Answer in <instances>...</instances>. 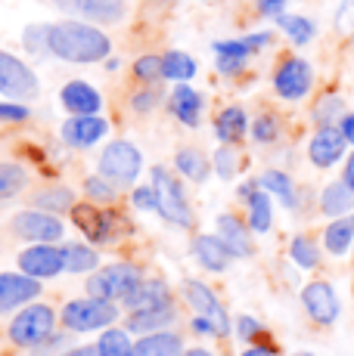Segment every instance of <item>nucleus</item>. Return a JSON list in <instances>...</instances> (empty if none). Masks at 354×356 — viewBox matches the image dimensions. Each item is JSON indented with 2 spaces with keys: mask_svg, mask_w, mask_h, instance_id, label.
<instances>
[{
  "mask_svg": "<svg viewBox=\"0 0 354 356\" xmlns=\"http://www.w3.org/2000/svg\"><path fill=\"white\" fill-rule=\"evenodd\" d=\"M112 53V40L109 34L93 22L84 19H63V22L50 25V56L63 59L75 65H91L103 63Z\"/></svg>",
  "mask_w": 354,
  "mask_h": 356,
  "instance_id": "1",
  "label": "nucleus"
},
{
  "mask_svg": "<svg viewBox=\"0 0 354 356\" xmlns=\"http://www.w3.org/2000/svg\"><path fill=\"white\" fill-rule=\"evenodd\" d=\"M118 319V304L115 300H106V298H75V300H66L63 310H59V323H63L66 332H75V334H84V332H103V328L115 325Z\"/></svg>",
  "mask_w": 354,
  "mask_h": 356,
  "instance_id": "2",
  "label": "nucleus"
},
{
  "mask_svg": "<svg viewBox=\"0 0 354 356\" xmlns=\"http://www.w3.org/2000/svg\"><path fill=\"white\" fill-rule=\"evenodd\" d=\"M149 177H153V186H155V193H159V217L162 220L171 223L177 229H193L196 217H193V208H190L180 180H177L168 168H162V164H155V168L149 170Z\"/></svg>",
  "mask_w": 354,
  "mask_h": 356,
  "instance_id": "3",
  "label": "nucleus"
},
{
  "mask_svg": "<svg viewBox=\"0 0 354 356\" xmlns=\"http://www.w3.org/2000/svg\"><path fill=\"white\" fill-rule=\"evenodd\" d=\"M56 323H59V316L50 304H25L22 310L13 316L10 328H6V338L16 347L31 350V347H38L40 341H47L56 332Z\"/></svg>",
  "mask_w": 354,
  "mask_h": 356,
  "instance_id": "4",
  "label": "nucleus"
},
{
  "mask_svg": "<svg viewBox=\"0 0 354 356\" xmlns=\"http://www.w3.org/2000/svg\"><path fill=\"white\" fill-rule=\"evenodd\" d=\"M143 279H146V276H143V270L137 264L115 260V264H106V266H100V270L91 273V279H87V294L121 304V300L137 289Z\"/></svg>",
  "mask_w": 354,
  "mask_h": 356,
  "instance_id": "5",
  "label": "nucleus"
},
{
  "mask_svg": "<svg viewBox=\"0 0 354 356\" xmlns=\"http://www.w3.org/2000/svg\"><path fill=\"white\" fill-rule=\"evenodd\" d=\"M143 170V152L134 146L131 140H112L106 143V149L97 159V174H103L106 180H112L118 189L134 186Z\"/></svg>",
  "mask_w": 354,
  "mask_h": 356,
  "instance_id": "6",
  "label": "nucleus"
},
{
  "mask_svg": "<svg viewBox=\"0 0 354 356\" xmlns=\"http://www.w3.org/2000/svg\"><path fill=\"white\" fill-rule=\"evenodd\" d=\"M72 220L75 227L87 236V242L93 245H112L121 236V229H128L125 217L118 211L109 208H97V202H84L72 208Z\"/></svg>",
  "mask_w": 354,
  "mask_h": 356,
  "instance_id": "7",
  "label": "nucleus"
},
{
  "mask_svg": "<svg viewBox=\"0 0 354 356\" xmlns=\"http://www.w3.org/2000/svg\"><path fill=\"white\" fill-rule=\"evenodd\" d=\"M10 232L22 242H63L66 236V223L59 220V214H50V211H40V208H25L16 211L10 217Z\"/></svg>",
  "mask_w": 354,
  "mask_h": 356,
  "instance_id": "8",
  "label": "nucleus"
},
{
  "mask_svg": "<svg viewBox=\"0 0 354 356\" xmlns=\"http://www.w3.org/2000/svg\"><path fill=\"white\" fill-rule=\"evenodd\" d=\"M0 93L16 102H31L40 97V81L35 68L6 50H0Z\"/></svg>",
  "mask_w": 354,
  "mask_h": 356,
  "instance_id": "9",
  "label": "nucleus"
},
{
  "mask_svg": "<svg viewBox=\"0 0 354 356\" xmlns=\"http://www.w3.org/2000/svg\"><path fill=\"white\" fill-rule=\"evenodd\" d=\"M274 93L286 102H302L314 90V68H311L308 59L302 56H283L274 68Z\"/></svg>",
  "mask_w": 354,
  "mask_h": 356,
  "instance_id": "10",
  "label": "nucleus"
},
{
  "mask_svg": "<svg viewBox=\"0 0 354 356\" xmlns=\"http://www.w3.org/2000/svg\"><path fill=\"white\" fill-rule=\"evenodd\" d=\"M63 16L69 19H84L93 25H118L125 19L128 6L121 0H53Z\"/></svg>",
  "mask_w": 354,
  "mask_h": 356,
  "instance_id": "11",
  "label": "nucleus"
},
{
  "mask_svg": "<svg viewBox=\"0 0 354 356\" xmlns=\"http://www.w3.org/2000/svg\"><path fill=\"white\" fill-rule=\"evenodd\" d=\"M16 266L25 273V276H35V279H53L59 273H66L63 264V245H53V242H38L29 245L25 251H19Z\"/></svg>",
  "mask_w": 354,
  "mask_h": 356,
  "instance_id": "12",
  "label": "nucleus"
},
{
  "mask_svg": "<svg viewBox=\"0 0 354 356\" xmlns=\"http://www.w3.org/2000/svg\"><path fill=\"white\" fill-rule=\"evenodd\" d=\"M302 307L311 316L314 325H336L342 304H339V294L330 282H308L302 289Z\"/></svg>",
  "mask_w": 354,
  "mask_h": 356,
  "instance_id": "13",
  "label": "nucleus"
},
{
  "mask_svg": "<svg viewBox=\"0 0 354 356\" xmlns=\"http://www.w3.org/2000/svg\"><path fill=\"white\" fill-rule=\"evenodd\" d=\"M345 149H348V140L342 127H317L308 143V161L317 170H330L345 159Z\"/></svg>",
  "mask_w": 354,
  "mask_h": 356,
  "instance_id": "14",
  "label": "nucleus"
},
{
  "mask_svg": "<svg viewBox=\"0 0 354 356\" xmlns=\"http://www.w3.org/2000/svg\"><path fill=\"white\" fill-rule=\"evenodd\" d=\"M109 134V121L100 115H72L59 127V140L69 149H93Z\"/></svg>",
  "mask_w": 354,
  "mask_h": 356,
  "instance_id": "15",
  "label": "nucleus"
},
{
  "mask_svg": "<svg viewBox=\"0 0 354 356\" xmlns=\"http://www.w3.org/2000/svg\"><path fill=\"white\" fill-rule=\"evenodd\" d=\"M40 294V279L19 273H0V313L22 310L25 304L38 300Z\"/></svg>",
  "mask_w": 354,
  "mask_h": 356,
  "instance_id": "16",
  "label": "nucleus"
},
{
  "mask_svg": "<svg viewBox=\"0 0 354 356\" xmlns=\"http://www.w3.org/2000/svg\"><path fill=\"white\" fill-rule=\"evenodd\" d=\"M215 232L221 236V242L227 245L233 257H252L255 254V242H252L255 232H252L249 220H243V217L224 211V214L215 217Z\"/></svg>",
  "mask_w": 354,
  "mask_h": 356,
  "instance_id": "17",
  "label": "nucleus"
},
{
  "mask_svg": "<svg viewBox=\"0 0 354 356\" xmlns=\"http://www.w3.org/2000/svg\"><path fill=\"white\" fill-rule=\"evenodd\" d=\"M59 102L69 115H100L103 112V93L87 81H69L59 90Z\"/></svg>",
  "mask_w": 354,
  "mask_h": 356,
  "instance_id": "18",
  "label": "nucleus"
},
{
  "mask_svg": "<svg viewBox=\"0 0 354 356\" xmlns=\"http://www.w3.org/2000/svg\"><path fill=\"white\" fill-rule=\"evenodd\" d=\"M168 112L180 121L183 127H199L202 124V112H206V97L199 90H193L190 84H177L168 97Z\"/></svg>",
  "mask_w": 354,
  "mask_h": 356,
  "instance_id": "19",
  "label": "nucleus"
},
{
  "mask_svg": "<svg viewBox=\"0 0 354 356\" xmlns=\"http://www.w3.org/2000/svg\"><path fill=\"white\" fill-rule=\"evenodd\" d=\"M174 323H177V307L171 300V304L149 307V310H131L125 319V328L131 334H153V332H165Z\"/></svg>",
  "mask_w": 354,
  "mask_h": 356,
  "instance_id": "20",
  "label": "nucleus"
},
{
  "mask_svg": "<svg viewBox=\"0 0 354 356\" xmlns=\"http://www.w3.org/2000/svg\"><path fill=\"white\" fill-rule=\"evenodd\" d=\"M193 257L199 260V266L208 273H224L230 266V260H233L230 248L221 242L217 232H202V236L193 238Z\"/></svg>",
  "mask_w": 354,
  "mask_h": 356,
  "instance_id": "21",
  "label": "nucleus"
},
{
  "mask_svg": "<svg viewBox=\"0 0 354 356\" xmlns=\"http://www.w3.org/2000/svg\"><path fill=\"white\" fill-rule=\"evenodd\" d=\"M274 44V31H252V34H243V38H230V40H215L212 44V53L215 56H236V59H249L255 53H261L264 47Z\"/></svg>",
  "mask_w": 354,
  "mask_h": 356,
  "instance_id": "22",
  "label": "nucleus"
},
{
  "mask_svg": "<svg viewBox=\"0 0 354 356\" xmlns=\"http://www.w3.org/2000/svg\"><path fill=\"white\" fill-rule=\"evenodd\" d=\"M171 304V289H168L165 279H143V282L121 300L128 313L131 310H149V307H162Z\"/></svg>",
  "mask_w": 354,
  "mask_h": 356,
  "instance_id": "23",
  "label": "nucleus"
},
{
  "mask_svg": "<svg viewBox=\"0 0 354 356\" xmlns=\"http://www.w3.org/2000/svg\"><path fill=\"white\" fill-rule=\"evenodd\" d=\"M354 248V211L342 217H332L323 229V251L330 257H345Z\"/></svg>",
  "mask_w": 354,
  "mask_h": 356,
  "instance_id": "24",
  "label": "nucleus"
},
{
  "mask_svg": "<svg viewBox=\"0 0 354 356\" xmlns=\"http://www.w3.org/2000/svg\"><path fill=\"white\" fill-rule=\"evenodd\" d=\"M249 115L243 106H227L215 115V136L221 143H230V146H240L243 136L249 134Z\"/></svg>",
  "mask_w": 354,
  "mask_h": 356,
  "instance_id": "25",
  "label": "nucleus"
},
{
  "mask_svg": "<svg viewBox=\"0 0 354 356\" xmlns=\"http://www.w3.org/2000/svg\"><path fill=\"white\" fill-rule=\"evenodd\" d=\"M174 170L183 177V180L190 183H206L208 174H212V161H208V155L202 152V149L196 146H180L174 152Z\"/></svg>",
  "mask_w": 354,
  "mask_h": 356,
  "instance_id": "26",
  "label": "nucleus"
},
{
  "mask_svg": "<svg viewBox=\"0 0 354 356\" xmlns=\"http://www.w3.org/2000/svg\"><path fill=\"white\" fill-rule=\"evenodd\" d=\"M320 214L326 217H342L354 211V189L345 180H332L320 189V202H317Z\"/></svg>",
  "mask_w": 354,
  "mask_h": 356,
  "instance_id": "27",
  "label": "nucleus"
},
{
  "mask_svg": "<svg viewBox=\"0 0 354 356\" xmlns=\"http://www.w3.org/2000/svg\"><path fill=\"white\" fill-rule=\"evenodd\" d=\"M246 220L255 236L270 232V227H274V195H270L268 189L258 186L255 193L246 198Z\"/></svg>",
  "mask_w": 354,
  "mask_h": 356,
  "instance_id": "28",
  "label": "nucleus"
},
{
  "mask_svg": "<svg viewBox=\"0 0 354 356\" xmlns=\"http://www.w3.org/2000/svg\"><path fill=\"white\" fill-rule=\"evenodd\" d=\"M134 356H183V338L177 332H153L140 334L134 344Z\"/></svg>",
  "mask_w": 354,
  "mask_h": 356,
  "instance_id": "29",
  "label": "nucleus"
},
{
  "mask_svg": "<svg viewBox=\"0 0 354 356\" xmlns=\"http://www.w3.org/2000/svg\"><path fill=\"white\" fill-rule=\"evenodd\" d=\"M180 298L187 300V307L193 313H202V316H212V313L221 310V300H217V291L212 285L199 282V279H187V282L180 285Z\"/></svg>",
  "mask_w": 354,
  "mask_h": 356,
  "instance_id": "30",
  "label": "nucleus"
},
{
  "mask_svg": "<svg viewBox=\"0 0 354 356\" xmlns=\"http://www.w3.org/2000/svg\"><path fill=\"white\" fill-rule=\"evenodd\" d=\"M258 183H261V189H268L270 195L277 198V202L283 204V208L295 211L298 208V189H295V180H292L286 170H277V168H268L261 177H258Z\"/></svg>",
  "mask_w": 354,
  "mask_h": 356,
  "instance_id": "31",
  "label": "nucleus"
},
{
  "mask_svg": "<svg viewBox=\"0 0 354 356\" xmlns=\"http://www.w3.org/2000/svg\"><path fill=\"white\" fill-rule=\"evenodd\" d=\"M63 264H66V273H72V276H78V273H93V270H100V254L93 245L66 242L63 245Z\"/></svg>",
  "mask_w": 354,
  "mask_h": 356,
  "instance_id": "32",
  "label": "nucleus"
},
{
  "mask_svg": "<svg viewBox=\"0 0 354 356\" xmlns=\"http://www.w3.org/2000/svg\"><path fill=\"white\" fill-rule=\"evenodd\" d=\"M75 193L69 186H44L31 195V208L40 211H50V214H72L75 208Z\"/></svg>",
  "mask_w": 354,
  "mask_h": 356,
  "instance_id": "33",
  "label": "nucleus"
},
{
  "mask_svg": "<svg viewBox=\"0 0 354 356\" xmlns=\"http://www.w3.org/2000/svg\"><path fill=\"white\" fill-rule=\"evenodd\" d=\"M196 72H199V65H196V59L190 56V53H183V50H168L165 56H162V81L187 84V81L196 78Z\"/></svg>",
  "mask_w": 354,
  "mask_h": 356,
  "instance_id": "34",
  "label": "nucleus"
},
{
  "mask_svg": "<svg viewBox=\"0 0 354 356\" xmlns=\"http://www.w3.org/2000/svg\"><path fill=\"white\" fill-rule=\"evenodd\" d=\"M277 29L292 40V47L311 44L314 34H317V25L311 22L308 16H298V13H280V16H277Z\"/></svg>",
  "mask_w": 354,
  "mask_h": 356,
  "instance_id": "35",
  "label": "nucleus"
},
{
  "mask_svg": "<svg viewBox=\"0 0 354 356\" xmlns=\"http://www.w3.org/2000/svg\"><path fill=\"white\" fill-rule=\"evenodd\" d=\"M345 118V97L342 93H323L314 108H311V121L317 127H339V121Z\"/></svg>",
  "mask_w": 354,
  "mask_h": 356,
  "instance_id": "36",
  "label": "nucleus"
},
{
  "mask_svg": "<svg viewBox=\"0 0 354 356\" xmlns=\"http://www.w3.org/2000/svg\"><path fill=\"white\" fill-rule=\"evenodd\" d=\"M134 344H137V341H131V332H128V328L109 325L100 332L97 353L100 356H134Z\"/></svg>",
  "mask_w": 354,
  "mask_h": 356,
  "instance_id": "37",
  "label": "nucleus"
},
{
  "mask_svg": "<svg viewBox=\"0 0 354 356\" xmlns=\"http://www.w3.org/2000/svg\"><path fill=\"white\" fill-rule=\"evenodd\" d=\"M29 186V170L16 161H0V202H10Z\"/></svg>",
  "mask_w": 354,
  "mask_h": 356,
  "instance_id": "38",
  "label": "nucleus"
},
{
  "mask_svg": "<svg viewBox=\"0 0 354 356\" xmlns=\"http://www.w3.org/2000/svg\"><path fill=\"white\" fill-rule=\"evenodd\" d=\"M289 257L298 270H317L320 266V245L311 236H295L289 242Z\"/></svg>",
  "mask_w": 354,
  "mask_h": 356,
  "instance_id": "39",
  "label": "nucleus"
},
{
  "mask_svg": "<svg viewBox=\"0 0 354 356\" xmlns=\"http://www.w3.org/2000/svg\"><path fill=\"white\" fill-rule=\"evenodd\" d=\"M249 134H252V140H255L258 146H274V143L280 140V134H283L280 118H277L274 112H264V115H258V118L252 121Z\"/></svg>",
  "mask_w": 354,
  "mask_h": 356,
  "instance_id": "40",
  "label": "nucleus"
},
{
  "mask_svg": "<svg viewBox=\"0 0 354 356\" xmlns=\"http://www.w3.org/2000/svg\"><path fill=\"white\" fill-rule=\"evenodd\" d=\"M81 189H84L87 202H97V204H115V202H118V186H115L112 180H106L103 174L87 177Z\"/></svg>",
  "mask_w": 354,
  "mask_h": 356,
  "instance_id": "41",
  "label": "nucleus"
},
{
  "mask_svg": "<svg viewBox=\"0 0 354 356\" xmlns=\"http://www.w3.org/2000/svg\"><path fill=\"white\" fill-rule=\"evenodd\" d=\"M212 168H215V174L221 177V180H233V177L240 174V155H236V146L221 143V146L215 149V155H212Z\"/></svg>",
  "mask_w": 354,
  "mask_h": 356,
  "instance_id": "42",
  "label": "nucleus"
},
{
  "mask_svg": "<svg viewBox=\"0 0 354 356\" xmlns=\"http://www.w3.org/2000/svg\"><path fill=\"white\" fill-rule=\"evenodd\" d=\"M22 44L31 56H50V25H29L22 31Z\"/></svg>",
  "mask_w": 354,
  "mask_h": 356,
  "instance_id": "43",
  "label": "nucleus"
},
{
  "mask_svg": "<svg viewBox=\"0 0 354 356\" xmlns=\"http://www.w3.org/2000/svg\"><path fill=\"white\" fill-rule=\"evenodd\" d=\"M134 78H137L140 84H155V81H162V56H153V53L137 56L134 59Z\"/></svg>",
  "mask_w": 354,
  "mask_h": 356,
  "instance_id": "44",
  "label": "nucleus"
},
{
  "mask_svg": "<svg viewBox=\"0 0 354 356\" xmlns=\"http://www.w3.org/2000/svg\"><path fill=\"white\" fill-rule=\"evenodd\" d=\"M159 102H162V90L155 84H143L137 93L131 97V108L137 115H149V112H155L159 108Z\"/></svg>",
  "mask_w": 354,
  "mask_h": 356,
  "instance_id": "45",
  "label": "nucleus"
},
{
  "mask_svg": "<svg viewBox=\"0 0 354 356\" xmlns=\"http://www.w3.org/2000/svg\"><path fill=\"white\" fill-rule=\"evenodd\" d=\"M29 118H31V108L25 102H16V99L0 102V124H22Z\"/></svg>",
  "mask_w": 354,
  "mask_h": 356,
  "instance_id": "46",
  "label": "nucleus"
},
{
  "mask_svg": "<svg viewBox=\"0 0 354 356\" xmlns=\"http://www.w3.org/2000/svg\"><path fill=\"white\" fill-rule=\"evenodd\" d=\"M131 204L137 211H155V214H159V193H155L153 183H146V186H134L131 189Z\"/></svg>",
  "mask_w": 354,
  "mask_h": 356,
  "instance_id": "47",
  "label": "nucleus"
},
{
  "mask_svg": "<svg viewBox=\"0 0 354 356\" xmlns=\"http://www.w3.org/2000/svg\"><path fill=\"white\" fill-rule=\"evenodd\" d=\"M66 350H69V338L53 332L47 341H40L38 347H31V356H63Z\"/></svg>",
  "mask_w": 354,
  "mask_h": 356,
  "instance_id": "48",
  "label": "nucleus"
},
{
  "mask_svg": "<svg viewBox=\"0 0 354 356\" xmlns=\"http://www.w3.org/2000/svg\"><path fill=\"white\" fill-rule=\"evenodd\" d=\"M236 334H240V341H258L264 334V325L255 316L243 313V316H236Z\"/></svg>",
  "mask_w": 354,
  "mask_h": 356,
  "instance_id": "49",
  "label": "nucleus"
},
{
  "mask_svg": "<svg viewBox=\"0 0 354 356\" xmlns=\"http://www.w3.org/2000/svg\"><path fill=\"white\" fill-rule=\"evenodd\" d=\"M336 31L339 34H354V0H342L336 10Z\"/></svg>",
  "mask_w": 354,
  "mask_h": 356,
  "instance_id": "50",
  "label": "nucleus"
},
{
  "mask_svg": "<svg viewBox=\"0 0 354 356\" xmlns=\"http://www.w3.org/2000/svg\"><path fill=\"white\" fill-rule=\"evenodd\" d=\"M246 59H236V56H215V68L217 74H224V78H233V74H243L246 72Z\"/></svg>",
  "mask_w": 354,
  "mask_h": 356,
  "instance_id": "51",
  "label": "nucleus"
},
{
  "mask_svg": "<svg viewBox=\"0 0 354 356\" xmlns=\"http://www.w3.org/2000/svg\"><path fill=\"white\" fill-rule=\"evenodd\" d=\"M190 328H193L196 334H217V328L212 323V316H202V313H196L193 319H190Z\"/></svg>",
  "mask_w": 354,
  "mask_h": 356,
  "instance_id": "52",
  "label": "nucleus"
},
{
  "mask_svg": "<svg viewBox=\"0 0 354 356\" xmlns=\"http://www.w3.org/2000/svg\"><path fill=\"white\" fill-rule=\"evenodd\" d=\"M286 10V0H258V13L261 16H280V13Z\"/></svg>",
  "mask_w": 354,
  "mask_h": 356,
  "instance_id": "53",
  "label": "nucleus"
},
{
  "mask_svg": "<svg viewBox=\"0 0 354 356\" xmlns=\"http://www.w3.org/2000/svg\"><path fill=\"white\" fill-rule=\"evenodd\" d=\"M339 127H342L345 140H348V143H354V112H345V118L339 121Z\"/></svg>",
  "mask_w": 354,
  "mask_h": 356,
  "instance_id": "54",
  "label": "nucleus"
},
{
  "mask_svg": "<svg viewBox=\"0 0 354 356\" xmlns=\"http://www.w3.org/2000/svg\"><path fill=\"white\" fill-rule=\"evenodd\" d=\"M258 186H261L258 180H246V183H240V189H236V198H240V202H246V198H249L252 193H255Z\"/></svg>",
  "mask_w": 354,
  "mask_h": 356,
  "instance_id": "55",
  "label": "nucleus"
},
{
  "mask_svg": "<svg viewBox=\"0 0 354 356\" xmlns=\"http://www.w3.org/2000/svg\"><path fill=\"white\" fill-rule=\"evenodd\" d=\"M63 356H100V353H97V344H87V347H69Z\"/></svg>",
  "mask_w": 354,
  "mask_h": 356,
  "instance_id": "56",
  "label": "nucleus"
},
{
  "mask_svg": "<svg viewBox=\"0 0 354 356\" xmlns=\"http://www.w3.org/2000/svg\"><path fill=\"white\" fill-rule=\"evenodd\" d=\"M240 356H277V347H261V344H255V347H249V350H243Z\"/></svg>",
  "mask_w": 354,
  "mask_h": 356,
  "instance_id": "57",
  "label": "nucleus"
},
{
  "mask_svg": "<svg viewBox=\"0 0 354 356\" xmlns=\"http://www.w3.org/2000/svg\"><path fill=\"white\" fill-rule=\"evenodd\" d=\"M342 180L348 183V186L354 189V152L348 155V159H345V168H342Z\"/></svg>",
  "mask_w": 354,
  "mask_h": 356,
  "instance_id": "58",
  "label": "nucleus"
},
{
  "mask_svg": "<svg viewBox=\"0 0 354 356\" xmlns=\"http://www.w3.org/2000/svg\"><path fill=\"white\" fill-rule=\"evenodd\" d=\"M183 356H215V353L206 350V347H193V350H183Z\"/></svg>",
  "mask_w": 354,
  "mask_h": 356,
  "instance_id": "59",
  "label": "nucleus"
},
{
  "mask_svg": "<svg viewBox=\"0 0 354 356\" xmlns=\"http://www.w3.org/2000/svg\"><path fill=\"white\" fill-rule=\"evenodd\" d=\"M118 68H121V59H109L106 63V72H118Z\"/></svg>",
  "mask_w": 354,
  "mask_h": 356,
  "instance_id": "60",
  "label": "nucleus"
},
{
  "mask_svg": "<svg viewBox=\"0 0 354 356\" xmlns=\"http://www.w3.org/2000/svg\"><path fill=\"white\" fill-rule=\"evenodd\" d=\"M298 356H311V353H298Z\"/></svg>",
  "mask_w": 354,
  "mask_h": 356,
  "instance_id": "61",
  "label": "nucleus"
}]
</instances>
